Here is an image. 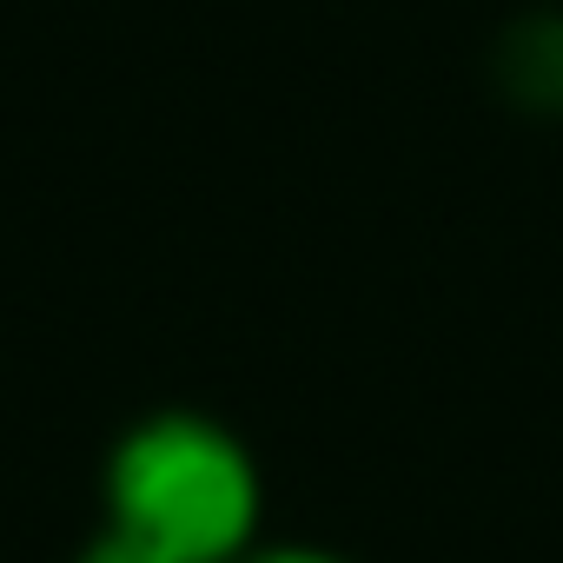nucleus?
I'll return each instance as SVG.
<instances>
[{"mask_svg": "<svg viewBox=\"0 0 563 563\" xmlns=\"http://www.w3.org/2000/svg\"><path fill=\"white\" fill-rule=\"evenodd\" d=\"M107 537L153 563H239L265 537V471L252 444L192 405L133 418L100 471Z\"/></svg>", "mask_w": 563, "mask_h": 563, "instance_id": "1", "label": "nucleus"}, {"mask_svg": "<svg viewBox=\"0 0 563 563\" xmlns=\"http://www.w3.org/2000/svg\"><path fill=\"white\" fill-rule=\"evenodd\" d=\"M490 80L523 120H563V8H523L490 47Z\"/></svg>", "mask_w": 563, "mask_h": 563, "instance_id": "2", "label": "nucleus"}, {"mask_svg": "<svg viewBox=\"0 0 563 563\" xmlns=\"http://www.w3.org/2000/svg\"><path fill=\"white\" fill-rule=\"evenodd\" d=\"M239 563H352V556H339V550H325V543H252Z\"/></svg>", "mask_w": 563, "mask_h": 563, "instance_id": "3", "label": "nucleus"}, {"mask_svg": "<svg viewBox=\"0 0 563 563\" xmlns=\"http://www.w3.org/2000/svg\"><path fill=\"white\" fill-rule=\"evenodd\" d=\"M74 563H153V556H140L133 543H120V537H107V530H100V537H93Z\"/></svg>", "mask_w": 563, "mask_h": 563, "instance_id": "4", "label": "nucleus"}]
</instances>
